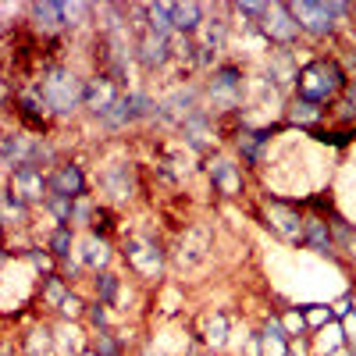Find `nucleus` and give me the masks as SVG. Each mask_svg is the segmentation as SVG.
Masks as SVG:
<instances>
[{
	"instance_id": "1",
	"label": "nucleus",
	"mask_w": 356,
	"mask_h": 356,
	"mask_svg": "<svg viewBox=\"0 0 356 356\" xmlns=\"http://www.w3.org/2000/svg\"><path fill=\"white\" fill-rule=\"evenodd\" d=\"M346 82H349V72L342 68L339 57H332V54H314V57H307V61L300 65V72H296L292 100L328 111L332 104H339Z\"/></svg>"
},
{
	"instance_id": "2",
	"label": "nucleus",
	"mask_w": 356,
	"mask_h": 356,
	"mask_svg": "<svg viewBox=\"0 0 356 356\" xmlns=\"http://www.w3.org/2000/svg\"><path fill=\"white\" fill-rule=\"evenodd\" d=\"M82 97H86V79L79 72H72L68 65H47L43 68L40 86H36V100L47 114L68 118L82 107Z\"/></svg>"
},
{
	"instance_id": "3",
	"label": "nucleus",
	"mask_w": 356,
	"mask_h": 356,
	"mask_svg": "<svg viewBox=\"0 0 356 356\" xmlns=\"http://www.w3.org/2000/svg\"><path fill=\"white\" fill-rule=\"evenodd\" d=\"M292 8V18L300 22V33L310 36V40H332L339 29L346 25L353 4L346 0H300V4H289Z\"/></svg>"
},
{
	"instance_id": "4",
	"label": "nucleus",
	"mask_w": 356,
	"mask_h": 356,
	"mask_svg": "<svg viewBox=\"0 0 356 356\" xmlns=\"http://www.w3.org/2000/svg\"><path fill=\"white\" fill-rule=\"evenodd\" d=\"M260 218L267 225V232L275 235L278 243L285 246H300L303 243V203L296 200H282L275 193H264L260 196Z\"/></svg>"
},
{
	"instance_id": "5",
	"label": "nucleus",
	"mask_w": 356,
	"mask_h": 356,
	"mask_svg": "<svg viewBox=\"0 0 356 356\" xmlns=\"http://www.w3.org/2000/svg\"><path fill=\"white\" fill-rule=\"evenodd\" d=\"M246 97V68L235 61H221L211 68L207 79V100L214 104V111H243Z\"/></svg>"
},
{
	"instance_id": "6",
	"label": "nucleus",
	"mask_w": 356,
	"mask_h": 356,
	"mask_svg": "<svg viewBox=\"0 0 356 356\" xmlns=\"http://www.w3.org/2000/svg\"><path fill=\"white\" fill-rule=\"evenodd\" d=\"M122 257L129 264V271L143 282H161L164 275V264H168V253L157 239H146V235H129L122 243Z\"/></svg>"
},
{
	"instance_id": "7",
	"label": "nucleus",
	"mask_w": 356,
	"mask_h": 356,
	"mask_svg": "<svg viewBox=\"0 0 356 356\" xmlns=\"http://www.w3.org/2000/svg\"><path fill=\"white\" fill-rule=\"evenodd\" d=\"M260 36L267 47L275 50H296L303 40L300 33V22L292 18V8L285 4V0H275V4H267L264 18H260Z\"/></svg>"
},
{
	"instance_id": "8",
	"label": "nucleus",
	"mask_w": 356,
	"mask_h": 356,
	"mask_svg": "<svg viewBox=\"0 0 356 356\" xmlns=\"http://www.w3.org/2000/svg\"><path fill=\"white\" fill-rule=\"evenodd\" d=\"M203 168H207V178H211L214 193H221L225 200H235V196H243V193H246L243 164H239V161H232L228 154H211V157L203 161Z\"/></svg>"
},
{
	"instance_id": "9",
	"label": "nucleus",
	"mask_w": 356,
	"mask_h": 356,
	"mask_svg": "<svg viewBox=\"0 0 356 356\" xmlns=\"http://www.w3.org/2000/svg\"><path fill=\"white\" fill-rule=\"evenodd\" d=\"M289 125L282 122V125H267V129H250V125H243L239 132H235V150H239V157H243V164L246 168H264L267 164V154H271V139L278 136V132H285Z\"/></svg>"
},
{
	"instance_id": "10",
	"label": "nucleus",
	"mask_w": 356,
	"mask_h": 356,
	"mask_svg": "<svg viewBox=\"0 0 356 356\" xmlns=\"http://www.w3.org/2000/svg\"><path fill=\"white\" fill-rule=\"evenodd\" d=\"M8 189H11L18 200H25L29 207L47 203V196H50V175H47L40 164H18V168H11V175H8Z\"/></svg>"
},
{
	"instance_id": "11",
	"label": "nucleus",
	"mask_w": 356,
	"mask_h": 356,
	"mask_svg": "<svg viewBox=\"0 0 356 356\" xmlns=\"http://www.w3.org/2000/svg\"><path fill=\"white\" fill-rule=\"evenodd\" d=\"M75 257H79V264L86 267L89 275H100V271H111L114 246H111V239H104V235H97V232H86V235H79Z\"/></svg>"
},
{
	"instance_id": "12",
	"label": "nucleus",
	"mask_w": 356,
	"mask_h": 356,
	"mask_svg": "<svg viewBox=\"0 0 356 356\" xmlns=\"http://www.w3.org/2000/svg\"><path fill=\"white\" fill-rule=\"evenodd\" d=\"M50 196H65V200H82L89 196V178L82 171V164L75 161H61L50 171Z\"/></svg>"
},
{
	"instance_id": "13",
	"label": "nucleus",
	"mask_w": 356,
	"mask_h": 356,
	"mask_svg": "<svg viewBox=\"0 0 356 356\" xmlns=\"http://www.w3.org/2000/svg\"><path fill=\"white\" fill-rule=\"evenodd\" d=\"M303 250L317 253V257H328L335 260L339 257V243H335V232H332V221L321 218V214H307L303 218Z\"/></svg>"
},
{
	"instance_id": "14",
	"label": "nucleus",
	"mask_w": 356,
	"mask_h": 356,
	"mask_svg": "<svg viewBox=\"0 0 356 356\" xmlns=\"http://www.w3.org/2000/svg\"><path fill=\"white\" fill-rule=\"evenodd\" d=\"M171 57H175V54H171V40L154 36L150 29H143V33L136 36V61H139L143 72H161V68H168Z\"/></svg>"
},
{
	"instance_id": "15",
	"label": "nucleus",
	"mask_w": 356,
	"mask_h": 356,
	"mask_svg": "<svg viewBox=\"0 0 356 356\" xmlns=\"http://www.w3.org/2000/svg\"><path fill=\"white\" fill-rule=\"evenodd\" d=\"M122 93L125 89L118 86L111 75H93V79H86V97H82V107L93 114V118H100L107 107H114L118 100H122Z\"/></svg>"
},
{
	"instance_id": "16",
	"label": "nucleus",
	"mask_w": 356,
	"mask_h": 356,
	"mask_svg": "<svg viewBox=\"0 0 356 356\" xmlns=\"http://www.w3.org/2000/svg\"><path fill=\"white\" fill-rule=\"evenodd\" d=\"M182 132H186V143L193 146L196 154H207L211 157V146L218 143V129H214V122H211V111H196V114H189L186 122H182Z\"/></svg>"
},
{
	"instance_id": "17",
	"label": "nucleus",
	"mask_w": 356,
	"mask_h": 356,
	"mask_svg": "<svg viewBox=\"0 0 356 356\" xmlns=\"http://www.w3.org/2000/svg\"><path fill=\"white\" fill-rule=\"evenodd\" d=\"M296 72H300L296 50H271L267 54V82H271L275 89H292L296 86Z\"/></svg>"
},
{
	"instance_id": "18",
	"label": "nucleus",
	"mask_w": 356,
	"mask_h": 356,
	"mask_svg": "<svg viewBox=\"0 0 356 356\" xmlns=\"http://www.w3.org/2000/svg\"><path fill=\"white\" fill-rule=\"evenodd\" d=\"M260 356H289V349H292V339H289V332L282 328V317L278 314H271L264 324H260Z\"/></svg>"
},
{
	"instance_id": "19",
	"label": "nucleus",
	"mask_w": 356,
	"mask_h": 356,
	"mask_svg": "<svg viewBox=\"0 0 356 356\" xmlns=\"http://www.w3.org/2000/svg\"><path fill=\"white\" fill-rule=\"evenodd\" d=\"M228 335H232V321H228V314L225 310H211L203 317V328H200V342L211 349V353H221L225 346H228Z\"/></svg>"
},
{
	"instance_id": "20",
	"label": "nucleus",
	"mask_w": 356,
	"mask_h": 356,
	"mask_svg": "<svg viewBox=\"0 0 356 356\" xmlns=\"http://www.w3.org/2000/svg\"><path fill=\"white\" fill-rule=\"evenodd\" d=\"M22 356H54L57 353V332L50 324H33L22 339H18Z\"/></svg>"
},
{
	"instance_id": "21",
	"label": "nucleus",
	"mask_w": 356,
	"mask_h": 356,
	"mask_svg": "<svg viewBox=\"0 0 356 356\" xmlns=\"http://www.w3.org/2000/svg\"><path fill=\"white\" fill-rule=\"evenodd\" d=\"M29 15H33V25L43 29V33H61V29H68V22H65V0L29 4Z\"/></svg>"
},
{
	"instance_id": "22",
	"label": "nucleus",
	"mask_w": 356,
	"mask_h": 356,
	"mask_svg": "<svg viewBox=\"0 0 356 356\" xmlns=\"http://www.w3.org/2000/svg\"><path fill=\"white\" fill-rule=\"evenodd\" d=\"M175 11V33L178 36H200V29L207 22V4H196V0H189V4H171Z\"/></svg>"
},
{
	"instance_id": "23",
	"label": "nucleus",
	"mask_w": 356,
	"mask_h": 356,
	"mask_svg": "<svg viewBox=\"0 0 356 356\" xmlns=\"http://www.w3.org/2000/svg\"><path fill=\"white\" fill-rule=\"evenodd\" d=\"M100 186L104 193H111V200H129L136 193L132 186V168L129 164H111L104 175H100Z\"/></svg>"
},
{
	"instance_id": "24",
	"label": "nucleus",
	"mask_w": 356,
	"mask_h": 356,
	"mask_svg": "<svg viewBox=\"0 0 356 356\" xmlns=\"http://www.w3.org/2000/svg\"><path fill=\"white\" fill-rule=\"evenodd\" d=\"M89 278H93V296H97V303H104V307H118V303H122L125 278L118 275V271H100V275H89Z\"/></svg>"
},
{
	"instance_id": "25",
	"label": "nucleus",
	"mask_w": 356,
	"mask_h": 356,
	"mask_svg": "<svg viewBox=\"0 0 356 356\" xmlns=\"http://www.w3.org/2000/svg\"><path fill=\"white\" fill-rule=\"evenodd\" d=\"M143 29H150L154 36H164L171 40L175 36V11L171 4H143Z\"/></svg>"
},
{
	"instance_id": "26",
	"label": "nucleus",
	"mask_w": 356,
	"mask_h": 356,
	"mask_svg": "<svg viewBox=\"0 0 356 356\" xmlns=\"http://www.w3.org/2000/svg\"><path fill=\"white\" fill-rule=\"evenodd\" d=\"M75 246H79V235H75V228H68V225H57V228L50 232V239H47V250L54 253L57 264L68 260V257H75Z\"/></svg>"
},
{
	"instance_id": "27",
	"label": "nucleus",
	"mask_w": 356,
	"mask_h": 356,
	"mask_svg": "<svg viewBox=\"0 0 356 356\" xmlns=\"http://www.w3.org/2000/svg\"><path fill=\"white\" fill-rule=\"evenodd\" d=\"M72 292V285H68V278H61V275H47V278H40V303L43 307H61L65 303V296Z\"/></svg>"
},
{
	"instance_id": "28",
	"label": "nucleus",
	"mask_w": 356,
	"mask_h": 356,
	"mask_svg": "<svg viewBox=\"0 0 356 356\" xmlns=\"http://www.w3.org/2000/svg\"><path fill=\"white\" fill-rule=\"evenodd\" d=\"M89 349L93 356H125V342L114 328H104V332H93L89 335Z\"/></svg>"
},
{
	"instance_id": "29",
	"label": "nucleus",
	"mask_w": 356,
	"mask_h": 356,
	"mask_svg": "<svg viewBox=\"0 0 356 356\" xmlns=\"http://www.w3.org/2000/svg\"><path fill=\"white\" fill-rule=\"evenodd\" d=\"M125 107L132 111L136 122H143V118H157V114H161V104H157L150 93H139V89H129V93H125Z\"/></svg>"
},
{
	"instance_id": "30",
	"label": "nucleus",
	"mask_w": 356,
	"mask_h": 356,
	"mask_svg": "<svg viewBox=\"0 0 356 356\" xmlns=\"http://www.w3.org/2000/svg\"><path fill=\"white\" fill-rule=\"evenodd\" d=\"M303 314H307V328H310V335L321 332V328H328L332 321H339L335 310H332L328 303H303Z\"/></svg>"
},
{
	"instance_id": "31",
	"label": "nucleus",
	"mask_w": 356,
	"mask_h": 356,
	"mask_svg": "<svg viewBox=\"0 0 356 356\" xmlns=\"http://www.w3.org/2000/svg\"><path fill=\"white\" fill-rule=\"evenodd\" d=\"M97 211H100V207H97V200L93 196H82V200H75L72 203V228H93V218H97Z\"/></svg>"
},
{
	"instance_id": "32",
	"label": "nucleus",
	"mask_w": 356,
	"mask_h": 356,
	"mask_svg": "<svg viewBox=\"0 0 356 356\" xmlns=\"http://www.w3.org/2000/svg\"><path fill=\"white\" fill-rule=\"evenodd\" d=\"M282 317V328L289 332V339H310V328H307V314H303V307H289L285 314H278Z\"/></svg>"
},
{
	"instance_id": "33",
	"label": "nucleus",
	"mask_w": 356,
	"mask_h": 356,
	"mask_svg": "<svg viewBox=\"0 0 356 356\" xmlns=\"http://www.w3.org/2000/svg\"><path fill=\"white\" fill-rule=\"evenodd\" d=\"M25 264H33V271H36V278H47V275H57V267H61V264H57L54 260V253L50 250H25Z\"/></svg>"
},
{
	"instance_id": "34",
	"label": "nucleus",
	"mask_w": 356,
	"mask_h": 356,
	"mask_svg": "<svg viewBox=\"0 0 356 356\" xmlns=\"http://www.w3.org/2000/svg\"><path fill=\"white\" fill-rule=\"evenodd\" d=\"M86 307H89V303L72 289V292L65 296V303L57 307V314H61V321H68V324H79V321H86Z\"/></svg>"
},
{
	"instance_id": "35",
	"label": "nucleus",
	"mask_w": 356,
	"mask_h": 356,
	"mask_svg": "<svg viewBox=\"0 0 356 356\" xmlns=\"http://www.w3.org/2000/svg\"><path fill=\"white\" fill-rule=\"evenodd\" d=\"M72 203H75V200H65V196H47L43 211H47L57 225H68V228H72Z\"/></svg>"
},
{
	"instance_id": "36",
	"label": "nucleus",
	"mask_w": 356,
	"mask_h": 356,
	"mask_svg": "<svg viewBox=\"0 0 356 356\" xmlns=\"http://www.w3.org/2000/svg\"><path fill=\"white\" fill-rule=\"evenodd\" d=\"M86 324H89V328H93V332H104V328H111V307H104V303H89L86 307Z\"/></svg>"
},
{
	"instance_id": "37",
	"label": "nucleus",
	"mask_w": 356,
	"mask_h": 356,
	"mask_svg": "<svg viewBox=\"0 0 356 356\" xmlns=\"http://www.w3.org/2000/svg\"><path fill=\"white\" fill-rule=\"evenodd\" d=\"M339 107H342V114L356 118V75H349V82H346V89H342V97H339Z\"/></svg>"
},
{
	"instance_id": "38",
	"label": "nucleus",
	"mask_w": 356,
	"mask_h": 356,
	"mask_svg": "<svg viewBox=\"0 0 356 356\" xmlns=\"http://www.w3.org/2000/svg\"><path fill=\"white\" fill-rule=\"evenodd\" d=\"M139 356H161V349H157V346H154V342H146V346H143V353H139Z\"/></svg>"
},
{
	"instance_id": "39",
	"label": "nucleus",
	"mask_w": 356,
	"mask_h": 356,
	"mask_svg": "<svg viewBox=\"0 0 356 356\" xmlns=\"http://www.w3.org/2000/svg\"><path fill=\"white\" fill-rule=\"evenodd\" d=\"M8 264H11V257H8V250H4V246H0V271H4Z\"/></svg>"
},
{
	"instance_id": "40",
	"label": "nucleus",
	"mask_w": 356,
	"mask_h": 356,
	"mask_svg": "<svg viewBox=\"0 0 356 356\" xmlns=\"http://www.w3.org/2000/svg\"><path fill=\"white\" fill-rule=\"evenodd\" d=\"M328 356H356V353H353L349 346H342V349H335V353H328Z\"/></svg>"
},
{
	"instance_id": "41",
	"label": "nucleus",
	"mask_w": 356,
	"mask_h": 356,
	"mask_svg": "<svg viewBox=\"0 0 356 356\" xmlns=\"http://www.w3.org/2000/svg\"><path fill=\"white\" fill-rule=\"evenodd\" d=\"M0 246H4V225H0Z\"/></svg>"
},
{
	"instance_id": "42",
	"label": "nucleus",
	"mask_w": 356,
	"mask_h": 356,
	"mask_svg": "<svg viewBox=\"0 0 356 356\" xmlns=\"http://www.w3.org/2000/svg\"><path fill=\"white\" fill-rule=\"evenodd\" d=\"M200 356H218V353H211V349H207V353H200Z\"/></svg>"
}]
</instances>
